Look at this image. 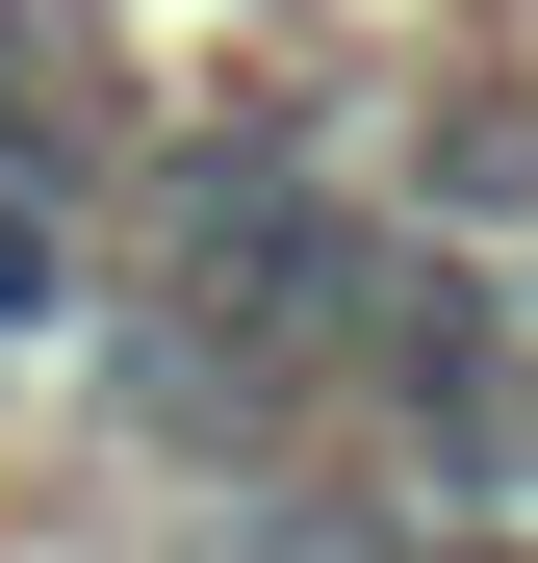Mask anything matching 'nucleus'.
<instances>
[{
	"label": "nucleus",
	"instance_id": "f257e3e1",
	"mask_svg": "<svg viewBox=\"0 0 538 563\" xmlns=\"http://www.w3.org/2000/svg\"><path fill=\"white\" fill-rule=\"evenodd\" d=\"M359 333H385V231H359L333 179H283V154H206V179H179V231H154V333H129L179 410L359 385Z\"/></svg>",
	"mask_w": 538,
	"mask_h": 563
},
{
	"label": "nucleus",
	"instance_id": "f03ea898",
	"mask_svg": "<svg viewBox=\"0 0 538 563\" xmlns=\"http://www.w3.org/2000/svg\"><path fill=\"white\" fill-rule=\"evenodd\" d=\"M359 385L410 410L436 487H538V308L462 256H385V333H359Z\"/></svg>",
	"mask_w": 538,
	"mask_h": 563
}]
</instances>
